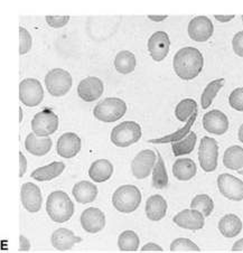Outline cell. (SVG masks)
<instances>
[{"label":"cell","instance_id":"6da1fadb","mask_svg":"<svg viewBox=\"0 0 243 253\" xmlns=\"http://www.w3.org/2000/svg\"><path fill=\"white\" fill-rule=\"evenodd\" d=\"M173 66L176 75L184 81H191L199 77L204 66L202 53L195 47H184L175 54Z\"/></svg>","mask_w":243,"mask_h":253},{"label":"cell","instance_id":"7a4b0ae2","mask_svg":"<svg viewBox=\"0 0 243 253\" xmlns=\"http://www.w3.org/2000/svg\"><path fill=\"white\" fill-rule=\"evenodd\" d=\"M46 212L56 223L68 222L74 214V204L65 192L56 191L49 194L46 202Z\"/></svg>","mask_w":243,"mask_h":253},{"label":"cell","instance_id":"3957f363","mask_svg":"<svg viewBox=\"0 0 243 253\" xmlns=\"http://www.w3.org/2000/svg\"><path fill=\"white\" fill-rule=\"evenodd\" d=\"M141 203V193L133 185H123L113 193L112 205L117 211L128 214L139 208Z\"/></svg>","mask_w":243,"mask_h":253},{"label":"cell","instance_id":"277c9868","mask_svg":"<svg viewBox=\"0 0 243 253\" xmlns=\"http://www.w3.org/2000/svg\"><path fill=\"white\" fill-rule=\"evenodd\" d=\"M127 112V104L118 98H107L96 104L93 116L102 122H115L120 120Z\"/></svg>","mask_w":243,"mask_h":253},{"label":"cell","instance_id":"5b68a950","mask_svg":"<svg viewBox=\"0 0 243 253\" xmlns=\"http://www.w3.org/2000/svg\"><path fill=\"white\" fill-rule=\"evenodd\" d=\"M141 126L135 121H124L112 129L111 141L120 148H125L140 140Z\"/></svg>","mask_w":243,"mask_h":253},{"label":"cell","instance_id":"8992f818","mask_svg":"<svg viewBox=\"0 0 243 253\" xmlns=\"http://www.w3.org/2000/svg\"><path fill=\"white\" fill-rule=\"evenodd\" d=\"M73 84V80L68 71L63 69H54L49 71L45 77V85L48 93L61 98L69 93Z\"/></svg>","mask_w":243,"mask_h":253},{"label":"cell","instance_id":"52a82bcc","mask_svg":"<svg viewBox=\"0 0 243 253\" xmlns=\"http://www.w3.org/2000/svg\"><path fill=\"white\" fill-rule=\"evenodd\" d=\"M219 158V146L215 139L203 137L199 147V162L205 172H212L217 167Z\"/></svg>","mask_w":243,"mask_h":253},{"label":"cell","instance_id":"ba28073f","mask_svg":"<svg viewBox=\"0 0 243 253\" xmlns=\"http://www.w3.org/2000/svg\"><path fill=\"white\" fill-rule=\"evenodd\" d=\"M19 100L26 107H37L44 100V90L36 79H25L19 84Z\"/></svg>","mask_w":243,"mask_h":253},{"label":"cell","instance_id":"9c48e42d","mask_svg":"<svg viewBox=\"0 0 243 253\" xmlns=\"http://www.w3.org/2000/svg\"><path fill=\"white\" fill-rule=\"evenodd\" d=\"M58 128V117L51 109L36 113L32 120V130L36 136L48 137L56 131Z\"/></svg>","mask_w":243,"mask_h":253},{"label":"cell","instance_id":"30bf717a","mask_svg":"<svg viewBox=\"0 0 243 253\" xmlns=\"http://www.w3.org/2000/svg\"><path fill=\"white\" fill-rule=\"evenodd\" d=\"M217 187L225 198L233 202L243 200V182L236 176L230 174H221L217 177Z\"/></svg>","mask_w":243,"mask_h":253},{"label":"cell","instance_id":"8fae6325","mask_svg":"<svg viewBox=\"0 0 243 253\" xmlns=\"http://www.w3.org/2000/svg\"><path fill=\"white\" fill-rule=\"evenodd\" d=\"M157 162V155L155 151L146 149L140 151L131 163L132 175L137 179H145L153 171L155 164Z\"/></svg>","mask_w":243,"mask_h":253},{"label":"cell","instance_id":"7c38bea8","mask_svg":"<svg viewBox=\"0 0 243 253\" xmlns=\"http://www.w3.org/2000/svg\"><path fill=\"white\" fill-rule=\"evenodd\" d=\"M188 36L191 40L203 43L211 39L213 33H214V26H213L212 20L206 16H198L193 18L188 24Z\"/></svg>","mask_w":243,"mask_h":253},{"label":"cell","instance_id":"4fadbf2b","mask_svg":"<svg viewBox=\"0 0 243 253\" xmlns=\"http://www.w3.org/2000/svg\"><path fill=\"white\" fill-rule=\"evenodd\" d=\"M173 221L176 225L182 227V229L198 231L204 227L205 216L200 211L190 209L184 210L178 214H176Z\"/></svg>","mask_w":243,"mask_h":253},{"label":"cell","instance_id":"5bb4252c","mask_svg":"<svg viewBox=\"0 0 243 253\" xmlns=\"http://www.w3.org/2000/svg\"><path fill=\"white\" fill-rule=\"evenodd\" d=\"M20 200L24 209L29 213H37L41 208L43 197L41 192L37 185L33 183H26L20 189Z\"/></svg>","mask_w":243,"mask_h":253},{"label":"cell","instance_id":"9a60e30c","mask_svg":"<svg viewBox=\"0 0 243 253\" xmlns=\"http://www.w3.org/2000/svg\"><path fill=\"white\" fill-rule=\"evenodd\" d=\"M170 41L165 32L154 33L148 41V50L154 61L162 62L169 53Z\"/></svg>","mask_w":243,"mask_h":253},{"label":"cell","instance_id":"2e32d148","mask_svg":"<svg viewBox=\"0 0 243 253\" xmlns=\"http://www.w3.org/2000/svg\"><path fill=\"white\" fill-rule=\"evenodd\" d=\"M104 85L99 78L89 77L82 80L78 86V94L80 98L85 102H93V101L101 98Z\"/></svg>","mask_w":243,"mask_h":253},{"label":"cell","instance_id":"e0dca14e","mask_svg":"<svg viewBox=\"0 0 243 253\" xmlns=\"http://www.w3.org/2000/svg\"><path fill=\"white\" fill-rule=\"evenodd\" d=\"M203 126L208 133L222 136L229 129V119L220 110H212L203 117Z\"/></svg>","mask_w":243,"mask_h":253},{"label":"cell","instance_id":"ac0fdd59","mask_svg":"<svg viewBox=\"0 0 243 253\" xmlns=\"http://www.w3.org/2000/svg\"><path fill=\"white\" fill-rule=\"evenodd\" d=\"M81 139L74 132H66L63 133L62 136L58 138L57 145H56V151L58 156L63 158L70 159L77 156L80 150H81Z\"/></svg>","mask_w":243,"mask_h":253},{"label":"cell","instance_id":"d6986e66","mask_svg":"<svg viewBox=\"0 0 243 253\" xmlns=\"http://www.w3.org/2000/svg\"><path fill=\"white\" fill-rule=\"evenodd\" d=\"M81 225L87 233H98L106 226V215L96 208L86 209L81 214Z\"/></svg>","mask_w":243,"mask_h":253},{"label":"cell","instance_id":"ffe728a7","mask_svg":"<svg viewBox=\"0 0 243 253\" xmlns=\"http://www.w3.org/2000/svg\"><path fill=\"white\" fill-rule=\"evenodd\" d=\"M82 239L75 237L74 233L69 229L61 227V229L53 232L51 237L52 246L56 249L57 251L65 252L72 250L74 244L81 242Z\"/></svg>","mask_w":243,"mask_h":253},{"label":"cell","instance_id":"44dd1931","mask_svg":"<svg viewBox=\"0 0 243 253\" xmlns=\"http://www.w3.org/2000/svg\"><path fill=\"white\" fill-rule=\"evenodd\" d=\"M52 140L48 137H39L34 132L29 133L25 140V148L29 154L39 156L47 155L52 149Z\"/></svg>","mask_w":243,"mask_h":253},{"label":"cell","instance_id":"7402d4cb","mask_svg":"<svg viewBox=\"0 0 243 253\" xmlns=\"http://www.w3.org/2000/svg\"><path fill=\"white\" fill-rule=\"evenodd\" d=\"M167 208L168 205L164 197L161 195H153L146 202V215L150 221H161L166 216Z\"/></svg>","mask_w":243,"mask_h":253},{"label":"cell","instance_id":"603a6c76","mask_svg":"<svg viewBox=\"0 0 243 253\" xmlns=\"http://www.w3.org/2000/svg\"><path fill=\"white\" fill-rule=\"evenodd\" d=\"M72 194L78 203L89 204L94 202L96 196H98V187L93 183L82 180V182H79L74 185Z\"/></svg>","mask_w":243,"mask_h":253},{"label":"cell","instance_id":"cb8c5ba5","mask_svg":"<svg viewBox=\"0 0 243 253\" xmlns=\"http://www.w3.org/2000/svg\"><path fill=\"white\" fill-rule=\"evenodd\" d=\"M113 174V165L107 159H99L92 163L89 169L90 178L95 183H103L111 178Z\"/></svg>","mask_w":243,"mask_h":253},{"label":"cell","instance_id":"d4e9b609","mask_svg":"<svg viewBox=\"0 0 243 253\" xmlns=\"http://www.w3.org/2000/svg\"><path fill=\"white\" fill-rule=\"evenodd\" d=\"M219 231L224 238H236L242 231V221L236 214H226L219 222Z\"/></svg>","mask_w":243,"mask_h":253},{"label":"cell","instance_id":"484cf974","mask_svg":"<svg viewBox=\"0 0 243 253\" xmlns=\"http://www.w3.org/2000/svg\"><path fill=\"white\" fill-rule=\"evenodd\" d=\"M196 172H198L196 164L190 158L177 159L173 165V175L181 182H187L194 178Z\"/></svg>","mask_w":243,"mask_h":253},{"label":"cell","instance_id":"4316f807","mask_svg":"<svg viewBox=\"0 0 243 253\" xmlns=\"http://www.w3.org/2000/svg\"><path fill=\"white\" fill-rule=\"evenodd\" d=\"M65 169V164L62 162H54L47 166L40 167L31 174L32 178L39 182H47L60 176Z\"/></svg>","mask_w":243,"mask_h":253},{"label":"cell","instance_id":"83f0119b","mask_svg":"<svg viewBox=\"0 0 243 253\" xmlns=\"http://www.w3.org/2000/svg\"><path fill=\"white\" fill-rule=\"evenodd\" d=\"M223 165L231 170H240L243 168V148L240 146H231L224 151Z\"/></svg>","mask_w":243,"mask_h":253},{"label":"cell","instance_id":"f1b7e54d","mask_svg":"<svg viewBox=\"0 0 243 253\" xmlns=\"http://www.w3.org/2000/svg\"><path fill=\"white\" fill-rule=\"evenodd\" d=\"M115 67L120 74H129L136 69V57L129 50H121L115 58Z\"/></svg>","mask_w":243,"mask_h":253},{"label":"cell","instance_id":"f546056e","mask_svg":"<svg viewBox=\"0 0 243 253\" xmlns=\"http://www.w3.org/2000/svg\"><path fill=\"white\" fill-rule=\"evenodd\" d=\"M153 186L156 189H164L168 186V175L162 156L157 153V162L153 169Z\"/></svg>","mask_w":243,"mask_h":253},{"label":"cell","instance_id":"4dcf8cb0","mask_svg":"<svg viewBox=\"0 0 243 253\" xmlns=\"http://www.w3.org/2000/svg\"><path fill=\"white\" fill-rule=\"evenodd\" d=\"M196 118H198V111H196L194 115H193L188 121L186 122V125L183 126L182 129L177 130V131L168 134V136H165V137H162V138H158V139H152V140H148V142H152V143H167V142H175V141H179L182 140L183 138H185L188 133L191 132V128L192 126L194 125V122L196 120Z\"/></svg>","mask_w":243,"mask_h":253},{"label":"cell","instance_id":"1f68e13d","mask_svg":"<svg viewBox=\"0 0 243 253\" xmlns=\"http://www.w3.org/2000/svg\"><path fill=\"white\" fill-rule=\"evenodd\" d=\"M196 140H198V136L195 132H190L185 138H183L182 140L171 142V149L176 157L183 155L191 154L195 148Z\"/></svg>","mask_w":243,"mask_h":253},{"label":"cell","instance_id":"d6a6232c","mask_svg":"<svg viewBox=\"0 0 243 253\" xmlns=\"http://www.w3.org/2000/svg\"><path fill=\"white\" fill-rule=\"evenodd\" d=\"M224 83V79H217L207 84L206 87L204 88L202 96H201V104H202L203 109H207L208 107H211L213 100L215 99V96L219 93V91L223 87Z\"/></svg>","mask_w":243,"mask_h":253},{"label":"cell","instance_id":"836d02e7","mask_svg":"<svg viewBox=\"0 0 243 253\" xmlns=\"http://www.w3.org/2000/svg\"><path fill=\"white\" fill-rule=\"evenodd\" d=\"M198 111V103L193 99H184L176 105L175 116L178 121L187 122L188 119Z\"/></svg>","mask_w":243,"mask_h":253},{"label":"cell","instance_id":"e575fe53","mask_svg":"<svg viewBox=\"0 0 243 253\" xmlns=\"http://www.w3.org/2000/svg\"><path fill=\"white\" fill-rule=\"evenodd\" d=\"M139 243L140 241L137 233L130 230L122 232L118 238V247L120 249V251H124V252L137 251L138 248H139Z\"/></svg>","mask_w":243,"mask_h":253},{"label":"cell","instance_id":"d590c367","mask_svg":"<svg viewBox=\"0 0 243 253\" xmlns=\"http://www.w3.org/2000/svg\"><path fill=\"white\" fill-rule=\"evenodd\" d=\"M191 209L200 211L205 217H207L214 210V202L206 194H200L192 200Z\"/></svg>","mask_w":243,"mask_h":253},{"label":"cell","instance_id":"8d00e7d4","mask_svg":"<svg viewBox=\"0 0 243 253\" xmlns=\"http://www.w3.org/2000/svg\"><path fill=\"white\" fill-rule=\"evenodd\" d=\"M171 252H201V249L190 239L178 238L170 244Z\"/></svg>","mask_w":243,"mask_h":253},{"label":"cell","instance_id":"74e56055","mask_svg":"<svg viewBox=\"0 0 243 253\" xmlns=\"http://www.w3.org/2000/svg\"><path fill=\"white\" fill-rule=\"evenodd\" d=\"M33 40L31 34L28 33L27 29L23 27H19V54L24 55V54L28 53L32 48Z\"/></svg>","mask_w":243,"mask_h":253},{"label":"cell","instance_id":"f35d334b","mask_svg":"<svg viewBox=\"0 0 243 253\" xmlns=\"http://www.w3.org/2000/svg\"><path fill=\"white\" fill-rule=\"evenodd\" d=\"M229 104L234 110L243 112V87H237L229 96Z\"/></svg>","mask_w":243,"mask_h":253},{"label":"cell","instance_id":"ab89813d","mask_svg":"<svg viewBox=\"0 0 243 253\" xmlns=\"http://www.w3.org/2000/svg\"><path fill=\"white\" fill-rule=\"evenodd\" d=\"M69 16H46V23L53 28H61L69 23Z\"/></svg>","mask_w":243,"mask_h":253},{"label":"cell","instance_id":"60d3db41","mask_svg":"<svg viewBox=\"0 0 243 253\" xmlns=\"http://www.w3.org/2000/svg\"><path fill=\"white\" fill-rule=\"evenodd\" d=\"M232 48L238 56L243 57V31L234 35L232 40Z\"/></svg>","mask_w":243,"mask_h":253},{"label":"cell","instance_id":"b9f144b4","mask_svg":"<svg viewBox=\"0 0 243 253\" xmlns=\"http://www.w3.org/2000/svg\"><path fill=\"white\" fill-rule=\"evenodd\" d=\"M27 169V160L24 154L20 151L19 153V177H23Z\"/></svg>","mask_w":243,"mask_h":253},{"label":"cell","instance_id":"7bdbcfd3","mask_svg":"<svg viewBox=\"0 0 243 253\" xmlns=\"http://www.w3.org/2000/svg\"><path fill=\"white\" fill-rule=\"evenodd\" d=\"M141 251L142 252H162L164 250H162V248L159 247L156 243H147L141 248Z\"/></svg>","mask_w":243,"mask_h":253},{"label":"cell","instance_id":"ee69618b","mask_svg":"<svg viewBox=\"0 0 243 253\" xmlns=\"http://www.w3.org/2000/svg\"><path fill=\"white\" fill-rule=\"evenodd\" d=\"M31 250V243H29L28 240L24 237V235H20L19 237V251L20 252H27Z\"/></svg>","mask_w":243,"mask_h":253},{"label":"cell","instance_id":"f6af8a7d","mask_svg":"<svg viewBox=\"0 0 243 253\" xmlns=\"http://www.w3.org/2000/svg\"><path fill=\"white\" fill-rule=\"evenodd\" d=\"M234 15H226V16H223V15H214V18L217 20V22L220 23H229L231 22V20L234 18Z\"/></svg>","mask_w":243,"mask_h":253},{"label":"cell","instance_id":"bcb514c9","mask_svg":"<svg viewBox=\"0 0 243 253\" xmlns=\"http://www.w3.org/2000/svg\"><path fill=\"white\" fill-rule=\"evenodd\" d=\"M232 251L233 252H243V239L238 240V241L233 244Z\"/></svg>","mask_w":243,"mask_h":253},{"label":"cell","instance_id":"7dc6e473","mask_svg":"<svg viewBox=\"0 0 243 253\" xmlns=\"http://www.w3.org/2000/svg\"><path fill=\"white\" fill-rule=\"evenodd\" d=\"M167 15H162V16H155V15H149L148 18L150 20H153V22H156V23H159V22H162V20H165L167 18Z\"/></svg>","mask_w":243,"mask_h":253},{"label":"cell","instance_id":"c3c4849f","mask_svg":"<svg viewBox=\"0 0 243 253\" xmlns=\"http://www.w3.org/2000/svg\"><path fill=\"white\" fill-rule=\"evenodd\" d=\"M238 138H239V140H240L243 143V124L240 126V128H239Z\"/></svg>","mask_w":243,"mask_h":253},{"label":"cell","instance_id":"681fc988","mask_svg":"<svg viewBox=\"0 0 243 253\" xmlns=\"http://www.w3.org/2000/svg\"><path fill=\"white\" fill-rule=\"evenodd\" d=\"M22 120H23V110H22V108L19 109V121L22 122Z\"/></svg>","mask_w":243,"mask_h":253},{"label":"cell","instance_id":"f907efd6","mask_svg":"<svg viewBox=\"0 0 243 253\" xmlns=\"http://www.w3.org/2000/svg\"><path fill=\"white\" fill-rule=\"evenodd\" d=\"M238 171H239V174H240V175H243V168H241V169L238 170Z\"/></svg>","mask_w":243,"mask_h":253},{"label":"cell","instance_id":"816d5d0a","mask_svg":"<svg viewBox=\"0 0 243 253\" xmlns=\"http://www.w3.org/2000/svg\"><path fill=\"white\" fill-rule=\"evenodd\" d=\"M242 22H243V16H242Z\"/></svg>","mask_w":243,"mask_h":253}]
</instances>
